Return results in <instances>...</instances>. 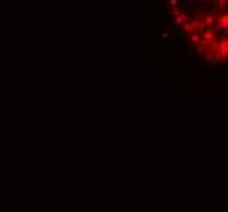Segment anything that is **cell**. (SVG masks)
Returning <instances> with one entry per match:
<instances>
[{"label":"cell","instance_id":"6da1fadb","mask_svg":"<svg viewBox=\"0 0 228 212\" xmlns=\"http://www.w3.org/2000/svg\"><path fill=\"white\" fill-rule=\"evenodd\" d=\"M201 18H202V21L207 26H213L217 23V17L213 15V13H210V12H207V13H204V15H201Z\"/></svg>","mask_w":228,"mask_h":212},{"label":"cell","instance_id":"7a4b0ae2","mask_svg":"<svg viewBox=\"0 0 228 212\" xmlns=\"http://www.w3.org/2000/svg\"><path fill=\"white\" fill-rule=\"evenodd\" d=\"M201 36H202L204 39L210 41V39H213V38H215V31L212 30V26H207V28H205V30H202V31H201Z\"/></svg>","mask_w":228,"mask_h":212},{"label":"cell","instance_id":"3957f363","mask_svg":"<svg viewBox=\"0 0 228 212\" xmlns=\"http://www.w3.org/2000/svg\"><path fill=\"white\" fill-rule=\"evenodd\" d=\"M188 20V15L186 13H179V15H176L174 17V25L176 26H183V23Z\"/></svg>","mask_w":228,"mask_h":212},{"label":"cell","instance_id":"277c9868","mask_svg":"<svg viewBox=\"0 0 228 212\" xmlns=\"http://www.w3.org/2000/svg\"><path fill=\"white\" fill-rule=\"evenodd\" d=\"M217 8L218 10H228V0H217Z\"/></svg>","mask_w":228,"mask_h":212},{"label":"cell","instance_id":"5b68a950","mask_svg":"<svg viewBox=\"0 0 228 212\" xmlns=\"http://www.w3.org/2000/svg\"><path fill=\"white\" fill-rule=\"evenodd\" d=\"M179 8H176V7H174V8H171V15H173V17H176V15H179Z\"/></svg>","mask_w":228,"mask_h":212},{"label":"cell","instance_id":"8992f818","mask_svg":"<svg viewBox=\"0 0 228 212\" xmlns=\"http://www.w3.org/2000/svg\"><path fill=\"white\" fill-rule=\"evenodd\" d=\"M178 2H179V0H169V5H171V7H176Z\"/></svg>","mask_w":228,"mask_h":212},{"label":"cell","instance_id":"52a82bcc","mask_svg":"<svg viewBox=\"0 0 228 212\" xmlns=\"http://www.w3.org/2000/svg\"><path fill=\"white\" fill-rule=\"evenodd\" d=\"M161 38H165V39H166V38H169V34H168V33L165 31V33H163V34H161Z\"/></svg>","mask_w":228,"mask_h":212}]
</instances>
